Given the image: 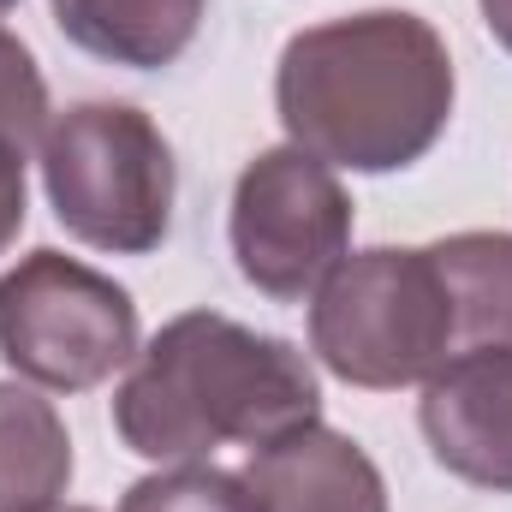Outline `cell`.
I'll return each mask as SVG.
<instances>
[{
	"instance_id": "obj_12",
	"label": "cell",
	"mask_w": 512,
	"mask_h": 512,
	"mask_svg": "<svg viewBox=\"0 0 512 512\" xmlns=\"http://www.w3.org/2000/svg\"><path fill=\"white\" fill-rule=\"evenodd\" d=\"M120 512H256V495L233 471L173 465V471L137 477L126 489V501H120Z\"/></svg>"
},
{
	"instance_id": "obj_16",
	"label": "cell",
	"mask_w": 512,
	"mask_h": 512,
	"mask_svg": "<svg viewBox=\"0 0 512 512\" xmlns=\"http://www.w3.org/2000/svg\"><path fill=\"white\" fill-rule=\"evenodd\" d=\"M42 512H96V507H42Z\"/></svg>"
},
{
	"instance_id": "obj_14",
	"label": "cell",
	"mask_w": 512,
	"mask_h": 512,
	"mask_svg": "<svg viewBox=\"0 0 512 512\" xmlns=\"http://www.w3.org/2000/svg\"><path fill=\"white\" fill-rule=\"evenodd\" d=\"M24 155L12 137H0V256L18 245L24 233V215H30V185H24Z\"/></svg>"
},
{
	"instance_id": "obj_7",
	"label": "cell",
	"mask_w": 512,
	"mask_h": 512,
	"mask_svg": "<svg viewBox=\"0 0 512 512\" xmlns=\"http://www.w3.org/2000/svg\"><path fill=\"white\" fill-rule=\"evenodd\" d=\"M417 423L459 483L512 495V346H483L435 370L423 382Z\"/></svg>"
},
{
	"instance_id": "obj_15",
	"label": "cell",
	"mask_w": 512,
	"mask_h": 512,
	"mask_svg": "<svg viewBox=\"0 0 512 512\" xmlns=\"http://www.w3.org/2000/svg\"><path fill=\"white\" fill-rule=\"evenodd\" d=\"M477 6H483V24H489V36H495V42L512 54V0H477Z\"/></svg>"
},
{
	"instance_id": "obj_17",
	"label": "cell",
	"mask_w": 512,
	"mask_h": 512,
	"mask_svg": "<svg viewBox=\"0 0 512 512\" xmlns=\"http://www.w3.org/2000/svg\"><path fill=\"white\" fill-rule=\"evenodd\" d=\"M12 6H18V0H0V12H12Z\"/></svg>"
},
{
	"instance_id": "obj_5",
	"label": "cell",
	"mask_w": 512,
	"mask_h": 512,
	"mask_svg": "<svg viewBox=\"0 0 512 512\" xmlns=\"http://www.w3.org/2000/svg\"><path fill=\"white\" fill-rule=\"evenodd\" d=\"M0 358L54 393L102 387L137 358V304L78 256L30 251L0 274Z\"/></svg>"
},
{
	"instance_id": "obj_8",
	"label": "cell",
	"mask_w": 512,
	"mask_h": 512,
	"mask_svg": "<svg viewBox=\"0 0 512 512\" xmlns=\"http://www.w3.org/2000/svg\"><path fill=\"white\" fill-rule=\"evenodd\" d=\"M256 512H387V483L376 459L340 429H292L256 447L239 471Z\"/></svg>"
},
{
	"instance_id": "obj_13",
	"label": "cell",
	"mask_w": 512,
	"mask_h": 512,
	"mask_svg": "<svg viewBox=\"0 0 512 512\" xmlns=\"http://www.w3.org/2000/svg\"><path fill=\"white\" fill-rule=\"evenodd\" d=\"M48 84L36 72V54L0 24V137H12L18 149H42V131H48Z\"/></svg>"
},
{
	"instance_id": "obj_2",
	"label": "cell",
	"mask_w": 512,
	"mask_h": 512,
	"mask_svg": "<svg viewBox=\"0 0 512 512\" xmlns=\"http://www.w3.org/2000/svg\"><path fill=\"white\" fill-rule=\"evenodd\" d=\"M322 417V382L310 358L256 334L221 310L173 316L114 393V429L137 459L203 465L215 447H268Z\"/></svg>"
},
{
	"instance_id": "obj_3",
	"label": "cell",
	"mask_w": 512,
	"mask_h": 512,
	"mask_svg": "<svg viewBox=\"0 0 512 512\" xmlns=\"http://www.w3.org/2000/svg\"><path fill=\"white\" fill-rule=\"evenodd\" d=\"M310 352L346 387H417L459 358V304L435 245L346 256L310 298Z\"/></svg>"
},
{
	"instance_id": "obj_11",
	"label": "cell",
	"mask_w": 512,
	"mask_h": 512,
	"mask_svg": "<svg viewBox=\"0 0 512 512\" xmlns=\"http://www.w3.org/2000/svg\"><path fill=\"white\" fill-rule=\"evenodd\" d=\"M435 256L459 304V358L483 346H512V233H453Z\"/></svg>"
},
{
	"instance_id": "obj_6",
	"label": "cell",
	"mask_w": 512,
	"mask_h": 512,
	"mask_svg": "<svg viewBox=\"0 0 512 512\" xmlns=\"http://www.w3.org/2000/svg\"><path fill=\"white\" fill-rule=\"evenodd\" d=\"M227 239H233L239 274L262 298L304 304L346 262L352 197L334 179V167L304 155L298 143L262 149L233 185Z\"/></svg>"
},
{
	"instance_id": "obj_4",
	"label": "cell",
	"mask_w": 512,
	"mask_h": 512,
	"mask_svg": "<svg viewBox=\"0 0 512 512\" xmlns=\"http://www.w3.org/2000/svg\"><path fill=\"white\" fill-rule=\"evenodd\" d=\"M42 191L54 221L108 256L161 251L179 167L161 126L131 102H78L42 131Z\"/></svg>"
},
{
	"instance_id": "obj_10",
	"label": "cell",
	"mask_w": 512,
	"mask_h": 512,
	"mask_svg": "<svg viewBox=\"0 0 512 512\" xmlns=\"http://www.w3.org/2000/svg\"><path fill=\"white\" fill-rule=\"evenodd\" d=\"M72 483V435L36 387L0 382V512L60 507Z\"/></svg>"
},
{
	"instance_id": "obj_1",
	"label": "cell",
	"mask_w": 512,
	"mask_h": 512,
	"mask_svg": "<svg viewBox=\"0 0 512 512\" xmlns=\"http://www.w3.org/2000/svg\"><path fill=\"white\" fill-rule=\"evenodd\" d=\"M274 114L286 137L352 173L423 161L453 120V60L429 18L376 6L310 24L274 66Z\"/></svg>"
},
{
	"instance_id": "obj_9",
	"label": "cell",
	"mask_w": 512,
	"mask_h": 512,
	"mask_svg": "<svg viewBox=\"0 0 512 512\" xmlns=\"http://www.w3.org/2000/svg\"><path fill=\"white\" fill-rule=\"evenodd\" d=\"M48 6L60 36L90 60L126 72H161L197 42L209 0H48Z\"/></svg>"
}]
</instances>
